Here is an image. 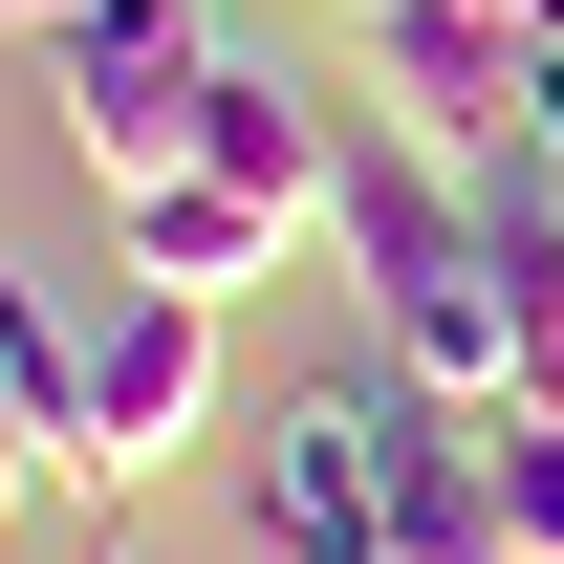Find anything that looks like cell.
Wrapping results in <instances>:
<instances>
[{
    "mask_svg": "<svg viewBox=\"0 0 564 564\" xmlns=\"http://www.w3.org/2000/svg\"><path fill=\"white\" fill-rule=\"evenodd\" d=\"M87 564H152V543H131V521H109V543H87Z\"/></svg>",
    "mask_w": 564,
    "mask_h": 564,
    "instance_id": "12",
    "label": "cell"
},
{
    "mask_svg": "<svg viewBox=\"0 0 564 564\" xmlns=\"http://www.w3.org/2000/svg\"><path fill=\"white\" fill-rule=\"evenodd\" d=\"M413 369H326V391H282L261 413V478H239V521H261V564H391V478H413Z\"/></svg>",
    "mask_w": 564,
    "mask_h": 564,
    "instance_id": "2",
    "label": "cell"
},
{
    "mask_svg": "<svg viewBox=\"0 0 564 564\" xmlns=\"http://www.w3.org/2000/svg\"><path fill=\"white\" fill-rule=\"evenodd\" d=\"M217 434V304H174V282H109V326H87V456L66 478L131 521V478H174Z\"/></svg>",
    "mask_w": 564,
    "mask_h": 564,
    "instance_id": "5",
    "label": "cell"
},
{
    "mask_svg": "<svg viewBox=\"0 0 564 564\" xmlns=\"http://www.w3.org/2000/svg\"><path fill=\"white\" fill-rule=\"evenodd\" d=\"M391 564H521V499H499V413H413V478H391Z\"/></svg>",
    "mask_w": 564,
    "mask_h": 564,
    "instance_id": "7",
    "label": "cell"
},
{
    "mask_svg": "<svg viewBox=\"0 0 564 564\" xmlns=\"http://www.w3.org/2000/svg\"><path fill=\"white\" fill-rule=\"evenodd\" d=\"M217 44L196 0H109V22H66L44 44V131H66L87 196H131V174H196V109H217Z\"/></svg>",
    "mask_w": 564,
    "mask_h": 564,
    "instance_id": "3",
    "label": "cell"
},
{
    "mask_svg": "<svg viewBox=\"0 0 564 564\" xmlns=\"http://www.w3.org/2000/svg\"><path fill=\"white\" fill-rule=\"evenodd\" d=\"M499 22H521V44H543V66H564V0H499Z\"/></svg>",
    "mask_w": 564,
    "mask_h": 564,
    "instance_id": "11",
    "label": "cell"
},
{
    "mask_svg": "<svg viewBox=\"0 0 564 564\" xmlns=\"http://www.w3.org/2000/svg\"><path fill=\"white\" fill-rule=\"evenodd\" d=\"M326 239H348L369 326H391V369H413L434 413H521V304H499V196L456 174V152H413L391 109L348 131V196H326Z\"/></svg>",
    "mask_w": 564,
    "mask_h": 564,
    "instance_id": "1",
    "label": "cell"
},
{
    "mask_svg": "<svg viewBox=\"0 0 564 564\" xmlns=\"http://www.w3.org/2000/svg\"><path fill=\"white\" fill-rule=\"evenodd\" d=\"M0 478H44V434H22V391H0Z\"/></svg>",
    "mask_w": 564,
    "mask_h": 564,
    "instance_id": "10",
    "label": "cell"
},
{
    "mask_svg": "<svg viewBox=\"0 0 564 564\" xmlns=\"http://www.w3.org/2000/svg\"><path fill=\"white\" fill-rule=\"evenodd\" d=\"M66 22H109V0H0V44H66Z\"/></svg>",
    "mask_w": 564,
    "mask_h": 564,
    "instance_id": "9",
    "label": "cell"
},
{
    "mask_svg": "<svg viewBox=\"0 0 564 564\" xmlns=\"http://www.w3.org/2000/svg\"><path fill=\"white\" fill-rule=\"evenodd\" d=\"M499 499H521V564H564V413H499Z\"/></svg>",
    "mask_w": 564,
    "mask_h": 564,
    "instance_id": "8",
    "label": "cell"
},
{
    "mask_svg": "<svg viewBox=\"0 0 564 564\" xmlns=\"http://www.w3.org/2000/svg\"><path fill=\"white\" fill-rule=\"evenodd\" d=\"M369 109L456 174H521L543 152V44L499 22V0H369Z\"/></svg>",
    "mask_w": 564,
    "mask_h": 564,
    "instance_id": "4",
    "label": "cell"
},
{
    "mask_svg": "<svg viewBox=\"0 0 564 564\" xmlns=\"http://www.w3.org/2000/svg\"><path fill=\"white\" fill-rule=\"evenodd\" d=\"M282 239H304V217H282V196H239V174H131V196H109V282H174V304L282 282Z\"/></svg>",
    "mask_w": 564,
    "mask_h": 564,
    "instance_id": "6",
    "label": "cell"
}]
</instances>
